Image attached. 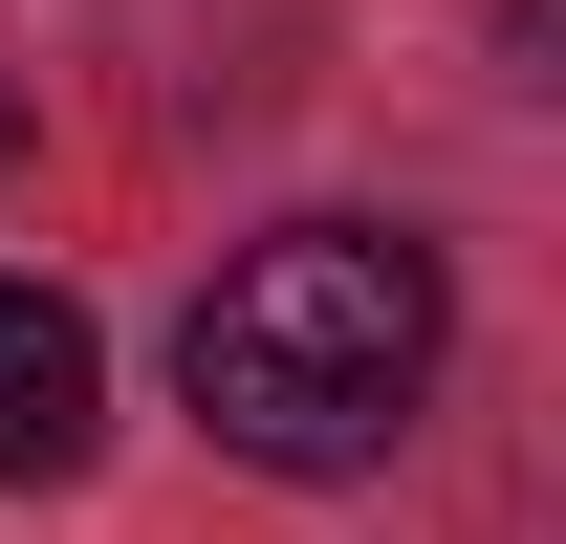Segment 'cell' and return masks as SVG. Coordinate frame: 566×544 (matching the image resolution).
<instances>
[{
    "label": "cell",
    "instance_id": "6da1fadb",
    "mask_svg": "<svg viewBox=\"0 0 566 544\" xmlns=\"http://www.w3.org/2000/svg\"><path fill=\"white\" fill-rule=\"evenodd\" d=\"M436 327L458 305H436V262L392 218H283V240H240L197 283L175 393H197L218 458H262V479H370L415 436V393H436Z\"/></svg>",
    "mask_w": 566,
    "mask_h": 544
},
{
    "label": "cell",
    "instance_id": "7a4b0ae2",
    "mask_svg": "<svg viewBox=\"0 0 566 544\" xmlns=\"http://www.w3.org/2000/svg\"><path fill=\"white\" fill-rule=\"evenodd\" d=\"M87 414H109V348H87V305L0 262V479H66V458H87Z\"/></svg>",
    "mask_w": 566,
    "mask_h": 544
},
{
    "label": "cell",
    "instance_id": "3957f363",
    "mask_svg": "<svg viewBox=\"0 0 566 544\" xmlns=\"http://www.w3.org/2000/svg\"><path fill=\"white\" fill-rule=\"evenodd\" d=\"M0 153H22V109H0Z\"/></svg>",
    "mask_w": 566,
    "mask_h": 544
}]
</instances>
